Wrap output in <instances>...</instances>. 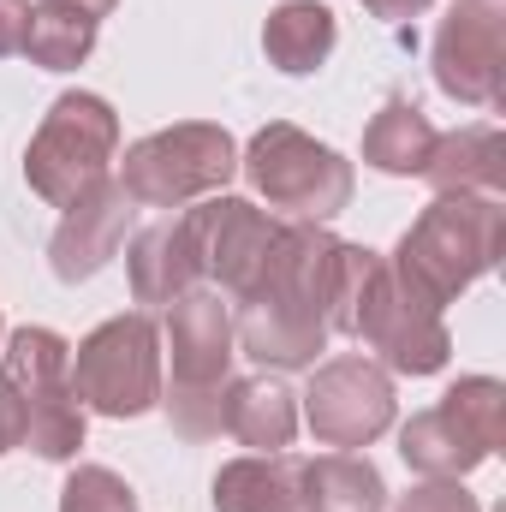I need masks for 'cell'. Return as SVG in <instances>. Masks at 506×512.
<instances>
[{
    "mask_svg": "<svg viewBox=\"0 0 506 512\" xmlns=\"http://www.w3.org/2000/svg\"><path fill=\"white\" fill-rule=\"evenodd\" d=\"M66 6H78V12H90V18H96V24H102V18H108V12H114V6H120V0H66Z\"/></svg>",
    "mask_w": 506,
    "mask_h": 512,
    "instance_id": "83f0119b",
    "label": "cell"
},
{
    "mask_svg": "<svg viewBox=\"0 0 506 512\" xmlns=\"http://www.w3.org/2000/svg\"><path fill=\"white\" fill-rule=\"evenodd\" d=\"M340 239L310 221H280L256 280L233 298V340L262 370H316L334 334Z\"/></svg>",
    "mask_w": 506,
    "mask_h": 512,
    "instance_id": "6da1fadb",
    "label": "cell"
},
{
    "mask_svg": "<svg viewBox=\"0 0 506 512\" xmlns=\"http://www.w3.org/2000/svg\"><path fill=\"white\" fill-rule=\"evenodd\" d=\"M435 84L459 108L506 102V0H453L435 30Z\"/></svg>",
    "mask_w": 506,
    "mask_h": 512,
    "instance_id": "7c38bea8",
    "label": "cell"
},
{
    "mask_svg": "<svg viewBox=\"0 0 506 512\" xmlns=\"http://www.w3.org/2000/svg\"><path fill=\"white\" fill-rule=\"evenodd\" d=\"M72 393L96 417H143L161 405V328L149 310L108 316L72 352Z\"/></svg>",
    "mask_w": 506,
    "mask_h": 512,
    "instance_id": "ba28073f",
    "label": "cell"
},
{
    "mask_svg": "<svg viewBox=\"0 0 506 512\" xmlns=\"http://www.w3.org/2000/svg\"><path fill=\"white\" fill-rule=\"evenodd\" d=\"M0 340H6V316H0Z\"/></svg>",
    "mask_w": 506,
    "mask_h": 512,
    "instance_id": "f1b7e54d",
    "label": "cell"
},
{
    "mask_svg": "<svg viewBox=\"0 0 506 512\" xmlns=\"http://www.w3.org/2000/svg\"><path fill=\"white\" fill-rule=\"evenodd\" d=\"M376 18H387V24H405V18H423L435 0H364Z\"/></svg>",
    "mask_w": 506,
    "mask_h": 512,
    "instance_id": "4316f807",
    "label": "cell"
},
{
    "mask_svg": "<svg viewBox=\"0 0 506 512\" xmlns=\"http://www.w3.org/2000/svg\"><path fill=\"white\" fill-rule=\"evenodd\" d=\"M506 435V387L495 376H465L441 405L399 423V459L417 477H471Z\"/></svg>",
    "mask_w": 506,
    "mask_h": 512,
    "instance_id": "9c48e42d",
    "label": "cell"
},
{
    "mask_svg": "<svg viewBox=\"0 0 506 512\" xmlns=\"http://www.w3.org/2000/svg\"><path fill=\"white\" fill-rule=\"evenodd\" d=\"M435 137L441 131L429 126V114L417 102L393 96V102H381V114L364 126V167H376L387 179H417L423 161H429V149H435Z\"/></svg>",
    "mask_w": 506,
    "mask_h": 512,
    "instance_id": "44dd1931",
    "label": "cell"
},
{
    "mask_svg": "<svg viewBox=\"0 0 506 512\" xmlns=\"http://www.w3.org/2000/svg\"><path fill=\"white\" fill-rule=\"evenodd\" d=\"M60 512H137V495L120 471L108 465H78L60 489Z\"/></svg>",
    "mask_w": 506,
    "mask_h": 512,
    "instance_id": "603a6c76",
    "label": "cell"
},
{
    "mask_svg": "<svg viewBox=\"0 0 506 512\" xmlns=\"http://www.w3.org/2000/svg\"><path fill=\"white\" fill-rule=\"evenodd\" d=\"M334 42H340V24H334V12L322 0H280L268 12V24H262V54L286 78L322 72L328 54H334Z\"/></svg>",
    "mask_w": 506,
    "mask_h": 512,
    "instance_id": "ac0fdd59",
    "label": "cell"
},
{
    "mask_svg": "<svg viewBox=\"0 0 506 512\" xmlns=\"http://www.w3.org/2000/svg\"><path fill=\"white\" fill-rule=\"evenodd\" d=\"M352 340H364L376 352V364L393 370V376H435L453 358V334H447L441 310L417 286H405L387 256H376V268L358 292Z\"/></svg>",
    "mask_w": 506,
    "mask_h": 512,
    "instance_id": "30bf717a",
    "label": "cell"
},
{
    "mask_svg": "<svg viewBox=\"0 0 506 512\" xmlns=\"http://www.w3.org/2000/svg\"><path fill=\"white\" fill-rule=\"evenodd\" d=\"M12 447H24V411H18L12 387L0 382V459H6Z\"/></svg>",
    "mask_w": 506,
    "mask_h": 512,
    "instance_id": "484cf974",
    "label": "cell"
},
{
    "mask_svg": "<svg viewBox=\"0 0 506 512\" xmlns=\"http://www.w3.org/2000/svg\"><path fill=\"white\" fill-rule=\"evenodd\" d=\"M0 382L24 411V447L48 465H72L84 447V405L72 393V346L54 328H12L0 352Z\"/></svg>",
    "mask_w": 506,
    "mask_h": 512,
    "instance_id": "5b68a950",
    "label": "cell"
},
{
    "mask_svg": "<svg viewBox=\"0 0 506 512\" xmlns=\"http://www.w3.org/2000/svg\"><path fill=\"white\" fill-rule=\"evenodd\" d=\"M239 173L251 179V191L274 209V221H310L328 227L346 203H352V161L328 143H316L310 131L268 120L245 143Z\"/></svg>",
    "mask_w": 506,
    "mask_h": 512,
    "instance_id": "277c9868",
    "label": "cell"
},
{
    "mask_svg": "<svg viewBox=\"0 0 506 512\" xmlns=\"http://www.w3.org/2000/svg\"><path fill=\"white\" fill-rule=\"evenodd\" d=\"M506 245V203L483 191H453L435 197L399 239V251L387 256L393 274L405 286H417L435 310H447L459 292H471L483 274L501 268Z\"/></svg>",
    "mask_w": 506,
    "mask_h": 512,
    "instance_id": "7a4b0ae2",
    "label": "cell"
},
{
    "mask_svg": "<svg viewBox=\"0 0 506 512\" xmlns=\"http://www.w3.org/2000/svg\"><path fill=\"white\" fill-rule=\"evenodd\" d=\"M126 274H131V298H137V304H173L179 292L203 286V268H197V251H191L185 221H155V227H143L126 251Z\"/></svg>",
    "mask_w": 506,
    "mask_h": 512,
    "instance_id": "e0dca14e",
    "label": "cell"
},
{
    "mask_svg": "<svg viewBox=\"0 0 506 512\" xmlns=\"http://www.w3.org/2000/svg\"><path fill=\"white\" fill-rule=\"evenodd\" d=\"M221 429L251 453H286L298 435V393L274 376H239L221 393Z\"/></svg>",
    "mask_w": 506,
    "mask_h": 512,
    "instance_id": "2e32d148",
    "label": "cell"
},
{
    "mask_svg": "<svg viewBox=\"0 0 506 512\" xmlns=\"http://www.w3.org/2000/svg\"><path fill=\"white\" fill-rule=\"evenodd\" d=\"M114 155H120V114H114V102L96 96V90H66L42 114V126L30 137V149H24V179H30V191L42 203L66 209L90 185L108 179Z\"/></svg>",
    "mask_w": 506,
    "mask_h": 512,
    "instance_id": "8992f818",
    "label": "cell"
},
{
    "mask_svg": "<svg viewBox=\"0 0 506 512\" xmlns=\"http://www.w3.org/2000/svg\"><path fill=\"white\" fill-rule=\"evenodd\" d=\"M215 512H298V459L292 453H245L215 471Z\"/></svg>",
    "mask_w": 506,
    "mask_h": 512,
    "instance_id": "ffe728a7",
    "label": "cell"
},
{
    "mask_svg": "<svg viewBox=\"0 0 506 512\" xmlns=\"http://www.w3.org/2000/svg\"><path fill=\"white\" fill-rule=\"evenodd\" d=\"M387 483L358 453H322L298 459V512H381Z\"/></svg>",
    "mask_w": 506,
    "mask_h": 512,
    "instance_id": "d6986e66",
    "label": "cell"
},
{
    "mask_svg": "<svg viewBox=\"0 0 506 512\" xmlns=\"http://www.w3.org/2000/svg\"><path fill=\"white\" fill-rule=\"evenodd\" d=\"M96 30L102 24L90 12H78L66 0H36L30 6V30H24V54L42 72H78L90 60V48H96Z\"/></svg>",
    "mask_w": 506,
    "mask_h": 512,
    "instance_id": "7402d4cb",
    "label": "cell"
},
{
    "mask_svg": "<svg viewBox=\"0 0 506 512\" xmlns=\"http://www.w3.org/2000/svg\"><path fill=\"white\" fill-rule=\"evenodd\" d=\"M233 173H239V143L227 126H209V120L149 131L120 161V185L137 209H179V203L215 197L233 185Z\"/></svg>",
    "mask_w": 506,
    "mask_h": 512,
    "instance_id": "52a82bcc",
    "label": "cell"
},
{
    "mask_svg": "<svg viewBox=\"0 0 506 512\" xmlns=\"http://www.w3.org/2000/svg\"><path fill=\"white\" fill-rule=\"evenodd\" d=\"M131 221H137V203H131V191L120 179H102V185H90L78 203H66V215H60V227H54V239H48V268H54V280H66V286L96 280V274L120 256Z\"/></svg>",
    "mask_w": 506,
    "mask_h": 512,
    "instance_id": "5bb4252c",
    "label": "cell"
},
{
    "mask_svg": "<svg viewBox=\"0 0 506 512\" xmlns=\"http://www.w3.org/2000/svg\"><path fill=\"white\" fill-rule=\"evenodd\" d=\"M161 352L173 358V382H161V411L185 441L221 435V393L233 382V304L215 286H191L161 304Z\"/></svg>",
    "mask_w": 506,
    "mask_h": 512,
    "instance_id": "3957f363",
    "label": "cell"
},
{
    "mask_svg": "<svg viewBox=\"0 0 506 512\" xmlns=\"http://www.w3.org/2000/svg\"><path fill=\"white\" fill-rule=\"evenodd\" d=\"M24 30H30V0H0V60L24 54Z\"/></svg>",
    "mask_w": 506,
    "mask_h": 512,
    "instance_id": "d4e9b609",
    "label": "cell"
},
{
    "mask_svg": "<svg viewBox=\"0 0 506 512\" xmlns=\"http://www.w3.org/2000/svg\"><path fill=\"white\" fill-rule=\"evenodd\" d=\"M393 376L381 370L376 358H328L310 370V387H304V423L322 447L334 453H352V447H370L393 429Z\"/></svg>",
    "mask_w": 506,
    "mask_h": 512,
    "instance_id": "8fae6325",
    "label": "cell"
},
{
    "mask_svg": "<svg viewBox=\"0 0 506 512\" xmlns=\"http://www.w3.org/2000/svg\"><path fill=\"white\" fill-rule=\"evenodd\" d=\"M417 179H429V185H435V197H453V191L501 197V185H506V137H501V126L441 131Z\"/></svg>",
    "mask_w": 506,
    "mask_h": 512,
    "instance_id": "9a60e30c",
    "label": "cell"
},
{
    "mask_svg": "<svg viewBox=\"0 0 506 512\" xmlns=\"http://www.w3.org/2000/svg\"><path fill=\"white\" fill-rule=\"evenodd\" d=\"M179 221H185V233H191L203 286H215L227 304L256 280L262 256H268L274 233H280V221H274L268 209H256V203H245V197H227V191L203 197V203L185 209Z\"/></svg>",
    "mask_w": 506,
    "mask_h": 512,
    "instance_id": "4fadbf2b",
    "label": "cell"
},
{
    "mask_svg": "<svg viewBox=\"0 0 506 512\" xmlns=\"http://www.w3.org/2000/svg\"><path fill=\"white\" fill-rule=\"evenodd\" d=\"M393 512H483V507H477V495H471L459 477H429V483H417L411 495H399Z\"/></svg>",
    "mask_w": 506,
    "mask_h": 512,
    "instance_id": "cb8c5ba5",
    "label": "cell"
}]
</instances>
